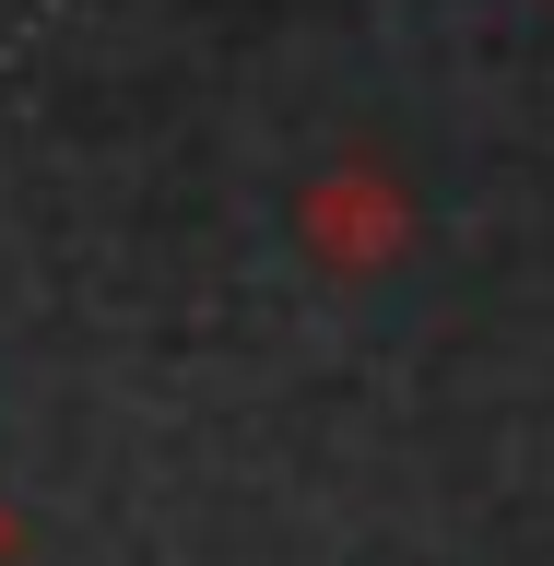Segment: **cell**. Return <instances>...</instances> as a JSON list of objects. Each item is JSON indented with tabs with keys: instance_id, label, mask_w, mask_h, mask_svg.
<instances>
[{
	"instance_id": "7a4b0ae2",
	"label": "cell",
	"mask_w": 554,
	"mask_h": 566,
	"mask_svg": "<svg viewBox=\"0 0 554 566\" xmlns=\"http://www.w3.org/2000/svg\"><path fill=\"white\" fill-rule=\"evenodd\" d=\"M12 555H24V520H12V495H0V566H12Z\"/></svg>"
},
{
	"instance_id": "6da1fadb",
	"label": "cell",
	"mask_w": 554,
	"mask_h": 566,
	"mask_svg": "<svg viewBox=\"0 0 554 566\" xmlns=\"http://www.w3.org/2000/svg\"><path fill=\"white\" fill-rule=\"evenodd\" d=\"M295 248L307 272L331 283H378L401 248H414V189L378 166V154H331V166L295 189Z\"/></svg>"
}]
</instances>
